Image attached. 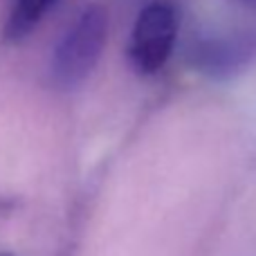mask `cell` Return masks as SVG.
I'll return each mask as SVG.
<instances>
[{
  "mask_svg": "<svg viewBox=\"0 0 256 256\" xmlns=\"http://www.w3.org/2000/svg\"><path fill=\"white\" fill-rule=\"evenodd\" d=\"M0 256H9V254H0Z\"/></svg>",
  "mask_w": 256,
  "mask_h": 256,
  "instance_id": "8992f818",
  "label": "cell"
},
{
  "mask_svg": "<svg viewBox=\"0 0 256 256\" xmlns=\"http://www.w3.org/2000/svg\"><path fill=\"white\" fill-rule=\"evenodd\" d=\"M236 2L245 4V7H250V9H254V12H256V0H236Z\"/></svg>",
  "mask_w": 256,
  "mask_h": 256,
  "instance_id": "5b68a950",
  "label": "cell"
},
{
  "mask_svg": "<svg viewBox=\"0 0 256 256\" xmlns=\"http://www.w3.org/2000/svg\"><path fill=\"white\" fill-rule=\"evenodd\" d=\"M108 34V14L99 4L86 7L61 36L52 54L50 76L61 90L81 86L94 70Z\"/></svg>",
  "mask_w": 256,
  "mask_h": 256,
  "instance_id": "6da1fadb",
  "label": "cell"
},
{
  "mask_svg": "<svg viewBox=\"0 0 256 256\" xmlns=\"http://www.w3.org/2000/svg\"><path fill=\"white\" fill-rule=\"evenodd\" d=\"M256 56V36L252 34H204L191 45V61L202 74L222 76L236 74Z\"/></svg>",
  "mask_w": 256,
  "mask_h": 256,
  "instance_id": "3957f363",
  "label": "cell"
},
{
  "mask_svg": "<svg viewBox=\"0 0 256 256\" xmlns=\"http://www.w3.org/2000/svg\"><path fill=\"white\" fill-rule=\"evenodd\" d=\"M56 4V0H14L12 14L7 18L4 38L20 40L45 18V14Z\"/></svg>",
  "mask_w": 256,
  "mask_h": 256,
  "instance_id": "277c9868",
  "label": "cell"
},
{
  "mask_svg": "<svg viewBox=\"0 0 256 256\" xmlns=\"http://www.w3.org/2000/svg\"><path fill=\"white\" fill-rule=\"evenodd\" d=\"M180 18L173 4L150 2L140 12L128 38V61L140 74H155L173 52Z\"/></svg>",
  "mask_w": 256,
  "mask_h": 256,
  "instance_id": "7a4b0ae2",
  "label": "cell"
}]
</instances>
